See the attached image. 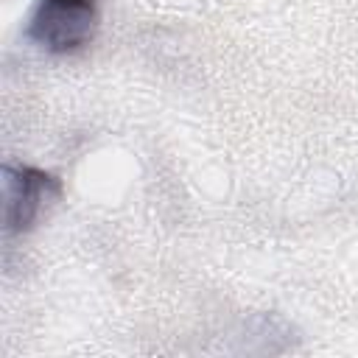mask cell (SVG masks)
Listing matches in <instances>:
<instances>
[{
	"label": "cell",
	"instance_id": "1",
	"mask_svg": "<svg viewBox=\"0 0 358 358\" xmlns=\"http://www.w3.org/2000/svg\"><path fill=\"white\" fill-rule=\"evenodd\" d=\"M95 20V0H39L28 22V36L50 53H73L92 39Z\"/></svg>",
	"mask_w": 358,
	"mask_h": 358
},
{
	"label": "cell",
	"instance_id": "2",
	"mask_svg": "<svg viewBox=\"0 0 358 358\" xmlns=\"http://www.w3.org/2000/svg\"><path fill=\"white\" fill-rule=\"evenodd\" d=\"M59 182L36 168H6V224L20 232L28 229L42 210L56 199Z\"/></svg>",
	"mask_w": 358,
	"mask_h": 358
}]
</instances>
